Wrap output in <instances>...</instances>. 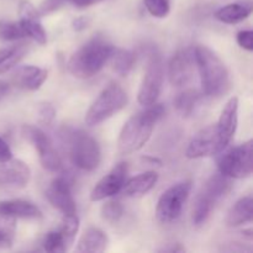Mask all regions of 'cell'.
I'll use <instances>...</instances> for the list:
<instances>
[{
    "label": "cell",
    "mask_w": 253,
    "mask_h": 253,
    "mask_svg": "<svg viewBox=\"0 0 253 253\" xmlns=\"http://www.w3.org/2000/svg\"><path fill=\"white\" fill-rule=\"evenodd\" d=\"M165 114L162 104H152L146 106V110L131 116L121 128L118 140V150L121 155H131L140 151L153 132L155 125Z\"/></svg>",
    "instance_id": "6da1fadb"
},
{
    "label": "cell",
    "mask_w": 253,
    "mask_h": 253,
    "mask_svg": "<svg viewBox=\"0 0 253 253\" xmlns=\"http://www.w3.org/2000/svg\"><path fill=\"white\" fill-rule=\"evenodd\" d=\"M114 51L113 43L101 35H96L72 54L68 61V71L77 78H91L103 69Z\"/></svg>",
    "instance_id": "7a4b0ae2"
},
{
    "label": "cell",
    "mask_w": 253,
    "mask_h": 253,
    "mask_svg": "<svg viewBox=\"0 0 253 253\" xmlns=\"http://www.w3.org/2000/svg\"><path fill=\"white\" fill-rule=\"evenodd\" d=\"M193 53L200 74L203 94L219 96L226 93L230 85V77L221 58L207 46H197L193 49Z\"/></svg>",
    "instance_id": "3957f363"
},
{
    "label": "cell",
    "mask_w": 253,
    "mask_h": 253,
    "mask_svg": "<svg viewBox=\"0 0 253 253\" xmlns=\"http://www.w3.org/2000/svg\"><path fill=\"white\" fill-rule=\"evenodd\" d=\"M231 178L217 172L208 179L193 207V222L200 226L208 220L216 203L231 189Z\"/></svg>",
    "instance_id": "277c9868"
},
{
    "label": "cell",
    "mask_w": 253,
    "mask_h": 253,
    "mask_svg": "<svg viewBox=\"0 0 253 253\" xmlns=\"http://www.w3.org/2000/svg\"><path fill=\"white\" fill-rule=\"evenodd\" d=\"M127 104V94L119 84L110 83L103 89L85 114V124L96 126L123 110Z\"/></svg>",
    "instance_id": "5b68a950"
},
{
    "label": "cell",
    "mask_w": 253,
    "mask_h": 253,
    "mask_svg": "<svg viewBox=\"0 0 253 253\" xmlns=\"http://www.w3.org/2000/svg\"><path fill=\"white\" fill-rule=\"evenodd\" d=\"M69 135V156L73 165L85 172L95 170L101 161L98 141L84 131H72Z\"/></svg>",
    "instance_id": "8992f818"
},
{
    "label": "cell",
    "mask_w": 253,
    "mask_h": 253,
    "mask_svg": "<svg viewBox=\"0 0 253 253\" xmlns=\"http://www.w3.org/2000/svg\"><path fill=\"white\" fill-rule=\"evenodd\" d=\"M253 170V141L227 151L219 160V172L231 179H242L252 174Z\"/></svg>",
    "instance_id": "52a82bcc"
},
{
    "label": "cell",
    "mask_w": 253,
    "mask_h": 253,
    "mask_svg": "<svg viewBox=\"0 0 253 253\" xmlns=\"http://www.w3.org/2000/svg\"><path fill=\"white\" fill-rule=\"evenodd\" d=\"M190 190H192V182L189 180L177 183L168 188L158 199L157 208H156V216L158 221L163 224L175 221L182 214L183 207L189 198Z\"/></svg>",
    "instance_id": "ba28073f"
},
{
    "label": "cell",
    "mask_w": 253,
    "mask_h": 253,
    "mask_svg": "<svg viewBox=\"0 0 253 253\" xmlns=\"http://www.w3.org/2000/svg\"><path fill=\"white\" fill-rule=\"evenodd\" d=\"M163 81H165V66H163L162 56L158 52H152L148 58L138 90V103L143 106L155 104L162 91Z\"/></svg>",
    "instance_id": "9c48e42d"
},
{
    "label": "cell",
    "mask_w": 253,
    "mask_h": 253,
    "mask_svg": "<svg viewBox=\"0 0 253 253\" xmlns=\"http://www.w3.org/2000/svg\"><path fill=\"white\" fill-rule=\"evenodd\" d=\"M22 135L36 148L42 167L51 173H59L63 168L61 157L54 150L48 136L36 126L26 125L22 127Z\"/></svg>",
    "instance_id": "30bf717a"
},
{
    "label": "cell",
    "mask_w": 253,
    "mask_h": 253,
    "mask_svg": "<svg viewBox=\"0 0 253 253\" xmlns=\"http://www.w3.org/2000/svg\"><path fill=\"white\" fill-rule=\"evenodd\" d=\"M226 147L227 145L222 141L216 125H210L199 131L192 138L185 155L190 160L211 157V156L220 155Z\"/></svg>",
    "instance_id": "8fae6325"
},
{
    "label": "cell",
    "mask_w": 253,
    "mask_h": 253,
    "mask_svg": "<svg viewBox=\"0 0 253 253\" xmlns=\"http://www.w3.org/2000/svg\"><path fill=\"white\" fill-rule=\"evenodd\" d=\"M126 174H127V163H118L93 188L90 194L91 202H100V200L111 198L118 194L123 189L124 184H125Z\"/></svg>",
    "instance_id": "7c38bea8"
},
{
    "label": "cell",
    "mask_w": 253,
    "mask_h": 253,
    "mask_svg": "<svg viewBox=\"0 0 253 253\" xmlns=\"http://www.w3.org/2000/svg\"><path fill=\"white\" fill-rule=\"evenodd\" d=\"M194 53L188 48H180L173 54L168 64L169 82L175 86L189 83L194 74Z\"/></svg>",
    "instance_id": "4fadbf2b"
},
{
    "label": "cell",
    "mask_w": 253,
    "mask_h": 253,
    "mask_svg": "<svg viewBox=\"0 0 253 253\" xmlns=\"http://www.w3.org/2000/svg\"><path fill=\"white\" fill-rule=\"evenodd\" d=\"M20 25L24 30L26 37L34 40L39 44H44L47 42V35L41 22V15L39 10L27 0H22L19 4Z\"/></svg>",
    "instance_id": "5bb4252c"
},
{
    "label": "cell",
    "mask_w": 253,
    "mask_h": 253,
    "mask_svg": "<svg viewBox=\"0 0 253 253\" xmlns=\"http://www.w3.org/2000/svg\"><path fill=\"white\" fill-rule=\"evenodd\" d=\"M46 197L52 207L58 209L63 215L76 214L77 207L71 190V184L64 177H57L46 190Z\"/></svg>",
    "instance_id": "9a60e30c"
},
{
    "label": "cell",
    "mask_w": 253,
    "mask_h": 253,
    "mask_svg": "<svg viewBox=\"0 0 253 253\" xmlns=\"http://www.w3.org/2000/svg\"><path fill=\"white\" fill-rule=\"evenodd\" d=\"M31 179L29 166L20 160H10L0 166V187L20 189L25 188Z\"/></svg>",
    "instance_id": "2e32d148"
},
{
    "label": "cell",
    "mask_w": 253,
    "mask_h": 253,
    "mask_svg": "<svg viewBox=\"0 0 253 253\" xmlns=\"http://www.w3.org/2000/svg\"><path fill=\"white\" fill-rule=\"evenodd\" d=\"M237 123H239V99L236 96H232L225 104L217 124H215L222 141L227 146L230 145L236 132Z\"/></svg>",
    "instance_id": "e0dca14e"
},
{
    "label": "cell",
    "mask_w": 253,
    "mask_h": 253,
    "mask_svg": "<svg viewBox=\"0 0 253 253\" xmlns=\"http://www.w3.org/2000/svg\"><path fill=\"white\" fill-rule=\"evenodd\" d=\"M48 77V72L36 66L20 67L12 76V83L26 90H37Z\"/></svg>",
    "instance_id": "ac0fdd59"
},
{
    "label": "cell",
    "mask_w": 253,
    "mask_h": 253,
    "mask_svg": "<svg viewBox=\"0 0 253 253\" xmlns=\"http://www.w3.org/2000/svg\"><path fill=\"white\" fill-rule=\"evenodd\" d=\"M0 215L14 217V219H40L42 212L34 203L14 199L0 202Z\"/></svg>",
    "instance_id": "d6986e66"
},
{
    "label": "cell",
    "mask_w": 253,
    "mask_h": 253,
    "mask_svg": "<svg viewBox=\"0 0 253 253\" xmlns=\"http://www.w3.org/2000/svg\"><path fill=\"white\" fill-rule=\"evenodd\" d=\"M109 239L105 232L99 227H88L79 239L77 251L84 253H99L105 251Z\"/></svg>",
    "instance_id": "ffe728a7"
},
{
    "label": "cell",
    "mask_w": 253,
    "mask_h": 253,
    "mask_svg": "<svg viewBox=\"0 0 253 253\" xmlns=\"http://www.w3.org/2000/svg\"><path fill=\"white\" fill-rule=\"evenodd\" d=\"M158 182V174L155 170H148V172L141 173L136 177L131 178L130 180L125 182L123 190L124 194L127 197H142L147 194Z\"/></svg>",
    "instance_id": "44dd1931"
},
{
    "label": "cell",
    "mask_w": 253,
    "mask_h": 253,
    "mask_svg": "<svg viewBox=\"0 0 253 253\" xmlns=\"http://www.w3.org/2000/svg\"><path fill=\"white\" fill-rule=\"evenodd\" d=\"M252 2L251 1H239L232 4L225 5L220 7L215 12V17L224 24L234 25L244 21L251 15Z\"/></svg>",
    "instance_id": "7402d4cb"
},
{
    "label": "cell",
    "mask_w": 253,
    "mask_h": 253,
    "mask_svg": "<svg viewBox=\"0 0 253 253\" xmlns=\"http://www.w3.org/2000/svg\"><path fill=\"white\" fill-rule=\"evenodd\" d=\"M253 219V198L252 195H246L237 200L226 216V225L229 227H236L240 225L251 222Z\"/></svg>",
    "instance_id": "603a6c76"
},
{
    "label": "cell",
    "mask_w": 253,
    "mask_h": 253,
    "mask_svg": "<svg viewBox=\"0 0 253 253\" xmlns=\"http://www.w3.org/2000/svg\"><path fill=\"white\" fill-rule=\"evenodd\" d=\"M200 98H202V94L193 89H187V90L182 91L174 99L175 111L182 118H188L194 113L195 106L199 103Z\"/></svg>",
    "instance_id": "cb8c5ba5"
},
{
    "label": "cell",
    "mask_w": 253,
    "mask_h": 253,
    "mask_svg": "<svg viewBox=\"0 0 253 253\" xmlns=\"http://www.w3.org/2000/svg\"><path fill=\"white\" fill-rule=\"evenodd\" d=\"M110 59L114 72L120 77L128 76V73L133 68V64H135L136 61L133 52L124 48H115V51L111 54Z\"/></svg>",
    "instance_id": "d4e9b609"
},
{
    "label": "cell",
    "mask_w": 253,
    "mask_h": 253,
    "mask_svg": "<svg viewBox=\"0 0 253 253\" xmlns=\"http://www.w3.org/2000/svg\"><path fill=\"white\" fill-rule=\"evenodd\" d=\"M27 53L26 44L7 47L0 51V74L6 73L7 71L16 66Z\"/></svg>",
    "instance_id": "484cf974"
},
{
    "label": "cell",
    "mask_w": 253,
    "mask_h": 253,
    "mask_svg": "<svg viewBox=\"0 0 253 253\" xmlns=\"http://www.w3.org/2000/svg\"><path fill=\"white\" fill-rule=\"evenodd\" d=\"M15 219L5 215H0V250L9 249L12 245L15 235Z\"/></svg>",
    "instance_id": "4316f807"
},
{
    "label": "cell",
    "mask_w": 253,
    "mask_h": 253,
    "mask_svg": "<svg viewBox=\"0 0 253 253\" xmlns=\"http://www.w3.org/2000/svg\"><path fill=\"white\" fill-rule=\"evenodd\" d=\"M58 230L62 232V235H63L67 246H71V245L73 244L74 237H76L77 232H78L79 230L78 216H77L76 214L63 215L61 227H59Z\"/></svg>",
    "instance_id": "83f0119b"
},
{
    "label": "cell",
    "mask_w": 253,
    "mask_h": 253,
    "mask_svg": "<svg viewBox=\"0 0 253 253\" xmlns=\"http://www.w3.org/2000/svg\"><path fill=\"white\" fill-rule=\"evenodd\" d=\"M25 37H26V35H25L19 21H6V20L0 21V39L1 40H4V41H19Z\"/></svg>",
    "instance_id": "f1b7e54d"
},
{
    "label": "cell",
    "mask_w": 253,
    "mask_h": 253,
    "mask_svg": "<svg viewBox=\"0 0 253 253\" xmlns=\"http://www.w3.org/2000/svg\"><path fill=\"white\" fill-rule=\"evenodd\" d=\"M43 249L44 251L56 253V252H64L68 246H67L66 241H64V237L62 235V232L59 230H53V231H49L46 235L43 241Z\"/></svg>",
    "instance_id": "f546056e"
},
{
    "label": "cell",
    "mask_w": 253,
    "mask_h": 253,
    "mask_svg": "<svg viewBox=\"0 0 253 253\" xmlns=\"http://www.w3.org/2000/svg\"><path fill=\"white\" fill-rule=\"evenodd\" d=\"M101 216L105 221L110 224L120 221L121 217L124 216V207L119 200H109L101 207Z\"/></svg>",
    "instance_id": "4dcf8cb0"
},
{
    "label": "cell",
    "mask_w": 253,
    "mask_h": 253,
    "mask_svg": "<svg viewBox=\"0 0 253 253\" xmlns=\"http://www.w3.org/2000/svg\"><path fill=\"white\" fill-rule=\"evenodd\" d=\"M147 11L152 16L163 19L169 14L170 2L169 0H143Z\"/></svg>",
    "instance_id": "1f68e13d"
},
{
    "label": "cell",
    "mask_w": 253,
    "mask_h": 253,
    "mask_svg": "<svg viewBox=\"0 0 253 253\" xmlns=\"http://www.w3.org/2000/svg\"><path fill=\"white\" fill-rule=\"evenodd\" d=\"M54 116H56V110H54L53 106L49 103H43L40 105L39 108V118L40 121L46 125H49V124L53 121Z\"/></svg>",
    "instance_id": "d6a6232c"
},
{
    "label": "cell",
    "mask_w": 253,
    "mask_h": 253,
    "mask_svg": "<svg viewBox=\"0 0 253 253\" xmlns=\"http://www.w3.org/2000/svg\"><path fill=\"white\" fill-rule=\"evenodd\" d=\"M237 43L247 51L253 49V32L251 30H244L237 34Z\"/></svg>",
    "instance_id": "836d02e7"
},
{
    "label": "cell",
    "mask_w": 253,
    "mask_h": 253,
    "mask_svg": "<svg viewBox=\"0 0 253 253\" xmlns=\"http://www.w3.org/2000/svg\"><path fill=\"white\" fill-rule=\"evenodd\" d=\"M63 4L64 0H44L41 4V6H40L39 12L41 16H44V15H48L51 12H53L54 10L61 7Z\"/></svg>",
    "instance_id": "e575fe53"
},
{
    "label": "cell",
    "mask_w": 253,
    "mask_h": 253,
    "mask_svg": "<svg viewBox=\"0 0 253 253\" xmlns=\"http://www.w3.org/2000/svg\"><path fill=\"white\" fill-rule=\"evenodd\" d=\"M12 158V152L10 150L9 145L0 137V165L7 162Z\"/></svg>",
    "instance_id": "d590c367"
},
{
    "label": "cell",
    "mask_w": 253,
    "mask_h": 253,
    "mask_svg": "<svg viewBox=\"0 0 253 253\" xmlns=\"http://www.w3.org/2000/svg\"><path fill=\"white\" fill-rule=\"evenodd\" d=\"M101 1H104V0H64V2H69V4L74 5L77 7L91 6V5H95Z\"/></svg>",
    "instance_id": "8d00e7d4"
},
{
    "label": "cell",
    "mask_w": 253,
    "mask_h": 253,
    "mask_svg": "<svg viewBox=\"0 0 253 253\" xmlns=\"http://www.w3.org/2000/svg\"><path fill=\"white\" fill-rule=\"evenodd\" d=\"M89 22H90V20H89L88 17L82 16V17H78V19L74 20L73 24H72V26H73V29L76 30V31H82V30H84L88 27Z\"/></svg>",
    "instance_id": "74e56055"
},
{
    "label": "cell",
    "mask_w": 253,
    "mask_h": 253,
    "mask_svg": "<svg viewBox=\"0 0 253 253\" xmlns=\"http://www.w3.org/2000/svg\"><path fill=\"white\" fill-rule=\"evenodd\" d=\"M183 251H185V249L180 244H172L169 247H163L162 250H160V252H183Z\"/></svg>",
    "instance_id": "f35d334b"
},
{
    "label": "cell",
    "mask_w": 253,
    "mask_h": 253,
    "mask_svg": "<svg viewBox=\"0 0 253 253\" xmlns=\"http://www.w3.org/2000/svg\"><path fill=\"white\" fill-rule=\"evenodd\" d=\"M9 90H10L9 83H6V82H0V100H1L7 93H9Z\"/></svg>",
    "instance_id": "ab89813d"
}]
</instances>
